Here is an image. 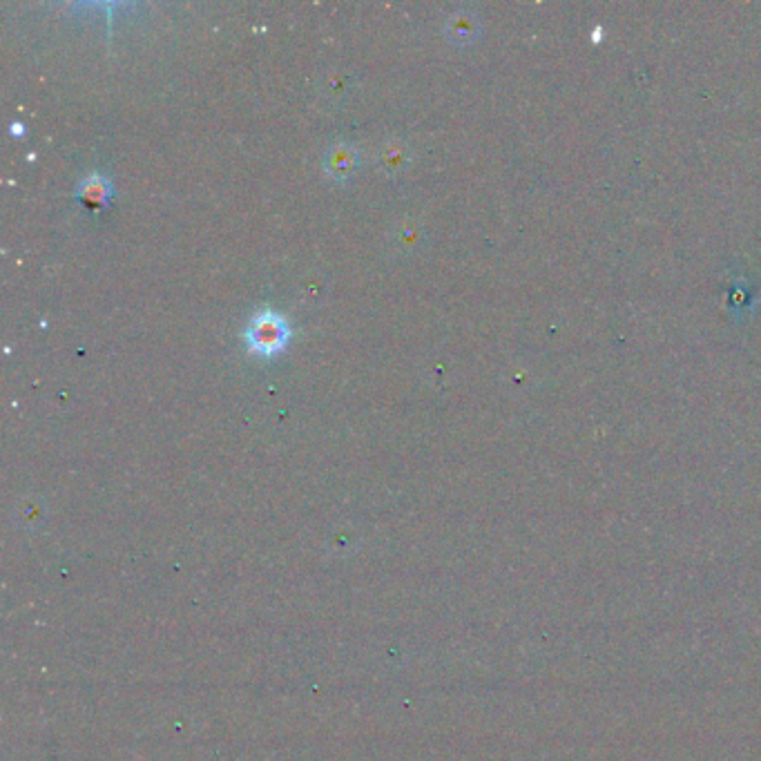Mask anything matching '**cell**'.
Wrapping results in <instances>:
<instances>
[{"instance_id": "3", "label": "cell", "mask_w": 761, "mask_h": 761, "mask_svg": "<svg viewBox=\"0 0 761 761\" xmlns=\"http://www.w3.org/2000/svg\"><path fill=\"white\" fill-rule=\"evenodd\" d=\"M79 197L88 208H101L110 199V183L99 175H92L81 183Z\"/></svg>"}, {"instance_id": "4", "label": "cell", "mask_w": 761, "mask_h": 761, "mask_svg": "<svg viewBox=\"0 0 761 761\" xmlns=\"http://www.w3.org/2000/svg\"><path fill=\"white\" fill-rule=\"evenodd\" d=\"M407 159H409V150L404 148V143L400 141H391L382 150V166L391 172L400 170L404 163H407Z\"/></svg>"}, {"instance_id": "1", "label": "cell", "mask_w": 761, "mask_h": 761, "mask_svg": "<svg viewBox=\"0 0 761 761\" xmlns=\"http://www.w3.org/2000/svg\"><path fill=\"white\" fill-rule=\"evenodd\" d=\"M288 335H291V331H288L284 317L271 311V308H266V311L257 313L253 320H250L246 340L250 351L259 355H273L284 349Z\"/></svg>"}, {"instance_id": "2", "label": "cell", "mask_w": 761, "mask_h": 761, "mask_svg": "<svg viewBox=\"0 0 761 761\" xmlns=\"http://www.w3.org/2000/svg\"><path fill=\"white\" fill-rule=\"evenodd\" d=\"M324 166L337 179L349 177L351 172L358 168V152L351 146H346V143H335V146L326 152Z\"/></svg>"}]
</instances>
